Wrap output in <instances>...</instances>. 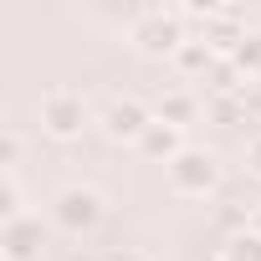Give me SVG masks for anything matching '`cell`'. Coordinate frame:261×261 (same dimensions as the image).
<instances>
[{
  "instance_id": "6da1fadb",
  "label": "cell",
  "mask_w": 261,
  "mask_h": 261,
  "mask_svg": "<svg viewBox=\"0 0 261 261\" xmlns=\"http://www.w3.org/2000/svg\"><path fill=\"white\" fill-rule=\"evenodd\" d=\"M190 16L179 6H149L139 21H134V46L144 57H174L185 41H190Z\"/></svg>"
},
{
  "instance_id": "7a4b0ae2",
  "label": "cell",
  "mask_w": 261,
  "mask_h": 261,
  "mask_svg": "<svg viewBox=\"0 0 261 261\" xmlns=\"http://www.w3.org/2000/svg\"><path fill=\"white\" fill-rule=\"evenodd\" d=\"M169 169V190L174 195H210L215 185H220V154L215 149H185L174 164H164Z\"/></svg>"
},
{
  "instance_id": "3957f363",
  "label": "cell",
  "mask_w": 261,
  "mask_h": 261,
  "mask_svg": "<svg viewBox=\"0 0 261 261\" xmlns=\"http://www.w3.org/2000/svg\"><path fill=\"white\" fill-rule=\"evenodd\" d=\"M97 220H102V195L92 185H67L51 200V225L67 230V236H87Z\"/></svg>"
},
{
  "instance_id": "277c9868",
  "label": "cell",
  "mask_w": 261,
  "mask_h": 261,
  "mask_svg": "<svg viewBox=\"0 0 261 261\" xmlns=\"http://www.w3.org/2000/svg\"><path fill=\"white\" fill-rule=\"evenodd\" d=\"M36 113H41V128H46L51 139H77L82 128H87V97L72 92V87H51Z\"/></svg>"
},
{
  "instance_id": "5b68a950",
  "label": "cell",
  "mask_w": 261,
  "mask_h": 261,
  "mask_svg": "<svg viewBox=\"0 0 261 261\" xmlns=\"http://www.w3.org/2000/svg\"><path fill=\"white\" fill-rule=\"evenodd\" d=\"M149 123H154V108L139 102V97H113L108 113H102V134L113 144H139L149 134Z\"/></svg>"
},
{
  "instance_id": "8992f818",
  "label": "cell",
  "mask_w": 261,
  "mask_h": 261,
  "mask_svg": "<svg viewBox=\"0 0 261 261\" xmlns=\"http://www.w3.org/2000/svg\"><path fill=\"white\" fill-rule=\"evenodd\" d=\"M0 246H6V261H31V256H41V246H46V225H41V215L26 210V215L6 220Z\"/></svg>"
},
{
  "instance_id": "52a82bcc",
  "label": "cell",
  "mask_w": 261,
  "mask_h": 261,
  "mask_svg": "<svg viewBox=\"0 0 261 261\" xmlns=\"http://www.w3.org/2000/svg\"><path fill=\"white\" fill-rule=\"evenodd\" d=\"M134 149H139L144 159L174 164V159H179V154H185L190 144H185V128H174V123H159V118H154V123H149V134H144V139H139Z\"/></svg>"
},
{
  "instance_id": "ba28073f",
  "label": "cell",
  "mask_w": 261,
  "mask_h": 261,
  "mask_svg": "<svg viewBox=\"0 0 261 261\" xmlns=\"http://www.w3.org/2000/svg\"><path fill=\"white\" fill-rule=\"evenodd\" d=\"M200 108H205V102H200L190 87H164L159 102H154V118H159V123H174V128H190V123L200 118Z\"/></svg>"
},
{
  "instance_id": "9c48e42d",
  "label": "cell",
  "mask_w": 261,
  "mask_h": 261,
  "mask_svg": "<svg viewBox=\"0 0 261 261\" xmlns=\"http://www.w3.org/2000/svg\"><path fill=\"white\" fill-rule=\"evenodd\" d=\"M174 67H179L185 77H210V67H215V51H210V41H205L200 31H190V41L174 51Z\"/></svg>"
},
{
  "instance_id": "30bf717a",
  "label": "cell",
  "mask_w": 261,
  "mask_h": 261,
  "mask_svg": "<svg viewBox=\"0 0 261 261\" xmlns=\"http://www.w3.org/2000/svg\"><path fill=\"white\" fill-rule=\"evenodd\" d=\"M205 113L215 118V123H246V97L241 92H210V102H205Z\"/></svg>"
},
{
  "instance_id": "8fae6325",
  "label": "cell",
  "mask_w": 261,
  "mask_h": 261,
  "mask_svg": "<svg viewBox=\"0 0 261 261\" xmlns=\"http://www.w3.org/2000/svg\"><path fill=\"white\" fill-rule=\"evenodd\" d=\"M220 261H261V236H256V230L225 236V246H220Z\"/></svg>"
},
{
  "instance_id": "7c38bea8",
  "label": "cell",
  "mask_w": 261,
  "mask_h": 261,
  "mask_svg": "<svg viewBox=\"0 0 261 261\" xmlns=\"http://www.w3.org/2000/svg\"><path fill=\"white\" fill-rule=\"evenodd\" d=\"M230 62H236L241 77H256V72H261V31H246V41L230 51Z\"/></svg>"
},
{
  "instance_id": "4fadbf2b",
  "label": "cell",
  "mask_w": 261,
  "mask_h": 261,
  "mask_svg": "<svg viewBox=\"0 0 261 261\" xmlns=\"http://www.w3.org/2000/svg\"><path fill=\"white\" fill-rule=\"evenodd\" d=\"M0 215H6V220L26 215V210H21V179H16V174H0Z\"/></svg>"
},
{
  "instance_id": "5bb4252c",
  "label": "cell",
  "mask_w": 261,
  "mask_h": 261,
  "mask_svg": "<svg viewBox=\"0 0 261 261\" xmlns=\"http://www.w3.org/2000/svg\"><path fill=\"white\" fill-rule=\"evenodd\" d=\"M236 82H246V77L236 72V62H215V67H210V92H236Z\"/></svg>"
},
{
  "instance_id": "9a60e30c",
  "label": "cell",
  "mask_w": 261,
  "mask_h": 261,
  "mask_svg": "<svg viewBox=\"0 0 261 261\" xmlns=\"http://www.w3.org/2000/svg\"><path fill=\"white\" fill-rule=\"evenodd\" d=\"M0 164H6V174H16V164H21V134L16 128H6V139H0Z\"/></svg>"
},
{
  "instance_id": "2e32d148",
  "label": "cell",
  "mask_w": 261,
  "mask_h": 261,
  "mask_svg": "<svg viewBox=\"0 0 261 261\" xmlns=\"http://www.w3.org/2000/svg\"><path fill=\"white\" fill-rule=\"evenodd\" d=\"M246 174H251V179H261V134L246 144Z\"/></svg>"
},
{
  "instance_id": "e0dca14e",
  "label": "cell",
  "mask_w": 261,
  "mask_h": 261,
  "mask_svg": "<svg viewBox=\"0 0 261 261\" xmlns=\"http://www.w3.org/2000/svg\"><path fill=\"white\" fill-rule=\"evenodd\" d=\"M102 261H144V256H139V251H134V246H113V251H108V256H102Z\"/></svg>"
},
{
  "instance_id": "ac0fdd59",
  "label": "cell",
  "mask_w": 261,
  "mask_h": 261,
  "mask_svg": "<svg viewBox=\"0 0 261 261\" xmlns=\"http://www.w3.org/2000/svg\"><path fill=\"white\" fill-rule=\"evenodd\" d=\"M251 230H256V236H261V205H256V215H251Z\"/></svg>"
},
{
  "instance_id": "d6986e66",
  "label": "cell",
  "mask_w": 261,
  "mask_h": 261,
  "mask_svg": "<svg viewBox=\"0 0 261 261\" xmlns=\"http://www.w3.org/2000/svg\"><path fill=\"white\" fill-rule=\"evenodd\" d=\"M251 82H256V87H261V72H256V77H251Z\"/></svg>"
}]
</instances>
